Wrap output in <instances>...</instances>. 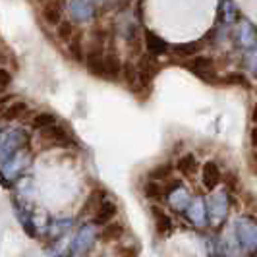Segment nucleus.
Segmentation results:
<instances>
[{"label": "nucleus", "mask_w": 257, "mask_h": 257, "mask_svg": "<svg viewBox=\"0 0 257 257\" xmlns=\"http://www.w3.org/2000/svg\"><path fill=\"white\" fill-rule=\"evenodd\" d=\"M41 18L45 24L56 27L64 20V0H47L41 4Z\"/></svg>", "instance_id": "obj_1"}, {"label": "nucleus", "mask_w": 257, "mask_h": 257, "mask_svg": "<svg viewBox=\"0 0 257 257\" xmlns=\"http://www.w3.org/2000/svg\"><path fill=\"white\" fill-rule=\"evenodd\" d=\"M41 140L49 143L47 147H56V145H68V143H72L68 132L62 126H58V124H52L49 128L41 130Z\"/></svg>", "instance_id": "obj_2"}, {"label": "nucleus", "mask_w": 257, "mask_h": 257, "mask_svg": "<svg viewBox=\"0 0 257 257\" xmlns=\"http://www.w3.org/2000/svg\"><path fill=\"white\" fill-rule=\"evenodd\" d=\"M93 242H95V228L89 226V224H85L76 234V240L72 244V249H74V253H85L87 249H91Z\"/></svg>", "instance_id": "obj_3"}, {"label": "nucleus", "mask_w": 257, "mask_h": 257, "mask_svg": "<svg viewBox=\"0 0 257 257\" xmlns=\"http://www.w3.org/2000/svg\"><path fill=\"white\" fill-rule=\"evenodd\" d=\"M168 203L174 207L176 211H188V207L192 203L190 193L186 188H180V184H174V190H168Z\"/></svg>", "instance_id": "obj_4"}, {"label": "nucleus", "mask_w": 257, "mask_h": 257, "mask_svg": "<svg viewBox=\"0 0 257 257\" xmlns=\"http://www.w3.org/2000/svg\"><path fill=\"white\" fill-rule=\"evenodd\" d=\"M201 180H203V186H205L209 192H213L219 186L220 170L213 161H207L205 165H203V168H201Z\"/></svg>", "instance_id": "obj_5"}, {"label": "nucleus", "mask_w": 257, "mask_h": 257, "mask_svg": "<svg viewBox=\"0 0 257 257\" xmlns=\"http://www.w3.org/2000/svg\"><path fill=\"white\" fill-rule=\"evenodd\" d=\"M151 213L155 217V228H157V234L159 236H168L172 232V220L168 217L163 209H159L157 205L151 207Z\"/></svg>", "instance_id": "obj_6"}, {"label": "nucleus", "mask_w": 257, "mask_h": 257, "mask_svg": "<svg viewBox=\"0 0 257 257\" xmlns=\"http://www.w3.org/2000/svg\"><path fill=\"white\" fill-rule=\"evenodd\" d=\"M116 205L112 203V201H106L104 199L103 203H101V207H99V211L95 213V224H106V222H110V220L116 217Z\"/></svg>", "instance_id": "obj_7"}, {"label": "nucleus", "mask_w": 257, "mask_h": 257, "mask_svg": "<svg viewBox=\"0 0 257 257\" xmlns=\"http://www.w3.org/2000/svg\"><path fill=\"white\" fill-rule=\"evenodd\" d=\"M27 104L24 101H14V103L6 104L4 108H2V118L4 120H18V118H22L24 114H27Z\"/></svg>", "instance_id": "obj_8"}, {"label": "nucleus", "mask_w": 257, "mask_h": 257, "mask_svg": "<svg viewBox=\"0 0 257 257\" xmlns=\"http://www.w3.org/2000/svg\"><path fill=\"white\" fill-rule=\"evenodd\" d=\"M188 219L192 220L193 224H205V219H207V213H205V205H203V201L199 199V201H193L190 203L188 207Z\"/></svg>", "instance_id": "obj_9"}, {"label": "nucleus", "mask_w": 257, "mask_h": 257, "mask_svg": "<svg viewBox=\"0 0 257 257\" xmlns=\"http://www.w3.org/2000/svg\"><path fill=\"white\" fill-rule=\"evenodd\" d=\"M178 170H180L184 176L193 178L195 172H197V161H195V157H193V155H184V157H180V161H178Z\"/></svg>", "instance_id": "obj_10"}, {"label": "nucleus", "mask_w": 257, "mask_h": 257, "mask_svg": "<svg viewBox=\"0 0 257 257\" xmlns=\"http://www.w3.org/2000/svg\"><path fill=\"white\" fill-rule=\"evenodd\" d=\"M103 240L104 242H114V240H120L124 236V226L120 222H106L103 230Z\"/></svg>", "instance_id": "obj_11"}, {"label": "nucleus", "mask_w": 257, "mask_h": 257, "mask_svg": "<svg viewBox=\"0 0 257 257\" xmlns=\"http://www.w3.org/2000/svg\"><path fill=\"white\" fill-rule=\"evenodd\" d=\"M56 29V35H58V39L60 41H64V43H68L70 39L74 37V33H76V29H77V26L74 24V22H70V20H62L58 26L54 27Z\"/></svg>", "instance_id": "obj_12"}, {"label": "nucleus", "mask_w": 257, "mask_h": 257, "mask_svg": "<svg viewBox=\"0 0 257 257\" xmlns=\"http://www.w3.org/2000/svg\"><path fill=\"white\" fill-rule=\"evenodd\" d=\"M147 49H149V52L153 54V56H159V54H165V52H168V47L167 43L163 41V39H159L157 35H151V33H147Z\"/></svg>", "instance_id": "obj_13"}, {"label": "nucleus", "mask_w": 257, "mask_h": 257, "mask_svg": "<svg viewBox=\"0 0 257 257\" xmlns=\"http://www.w3.org/2000/svg\"><path fill=\"white\" fill-rule=\"evenodd\" d=\"M104 201V195L101 192H93L91 193V197L89 199H87V201H85V205H83V211H81V213H83V215H93V217H95V213H97V211H99V207H101V203H103Z\"/></svg>", "instance_id": "obj_14"}, {"label": "nucleus", "mask_w": 257, "mask_h": 257, "mask_svg": "<svg viewBox=\"0 0 257 257\" xmlns=\"http://www.w3.org/2000/svg\"><path fill=\"white\" fill-rule=\"evenodd\" d=\"M52 124H56V118H54V114H51V112H39V114H35L33 120H31V126L35 130H39V132L49 128Z\"/></svg>", "instance_id": "obj_15"}, {"label": "nucleus", "mask_w": 257, "mask_h": 257, "mask_svg": "<svg viewBox=\"0 0 257 257\" xmlns=\"http://www.w3.org/2000/svg\"><path fill=\"white\" fill-rule=\"evenodd\" d=\"M145 195L149 197V199H159V197H163V188H161V184L157 180H151L145 184Z\"/></svg>", "instance_id": "obj_16"}, {"label": "nucleus", "mask_w": 257, "mask_h": 257, "mask_svg": "<svg viewBox=\"0 0 257 257\" xmlns=\"http://www.w3.org/2000/svg\"><path fill=\"white\" fill-rule=\"evenodd\" d=\"M170 170H172V167H170V165H161V167L153 168V170L149 172V176H151V180H159V178H168V176H170Z\"/></svg>", "instance_id": "obj_17"}, {"label": "nucleus", "mask_w": 257, "mask_h": 257, "mask_svg": "<svg viewBox=\"0 0 257 257\" xmlns=\"http://www.w3.org/2000/svg\"><path fill=\"white\" fill-rule=\"evenodd\" d=\"M10 83H12V76H10V72H8V70H4V68L0 66V93L6 89Z\"/></svg>", "instance_id": "obj_18"}, {"label": "nucleus", "mask_w": 257, "mask_h": 257, "mask_svg": "<svg viewBox=\"0 0 257 257\" xmlns=\"http://www.w3.org/2000/svg\"><path fill=\"white\" fill-rule=\"evenodd\" d=\"M116 257H138V249L136 247H118Z\"/></svg>", "instance_id": "obj_19"}, {"label": "nucleus", "mask_w": 257, "mask_h": 257, "mask_svg": "<svg viewBox=\"0 0 257 257\" xmlns=\"http://www.w3.org/2000/svg\"><path fill=\"white\" fill-rule=\"evenodd\" d=\"M8 62H10V58H8V54H6V52H2V51H0V66L8 64Z\"/></svg>", "instance_id": "obj_20"}, {"label": "nucleus", "mask_w": 257, "mask_h": 257, "mask_svg": "<svg viewBox=\"0 0 257 257\" xmlns=\"http://www.w3.org/2000/svg\"><path fill=\"white\" fill-rule=\"evenodd\" d=\"M43 2H47V0H39V4H43Z\"/></svg>", "instance_id": "obj_21"}]
</instances>
